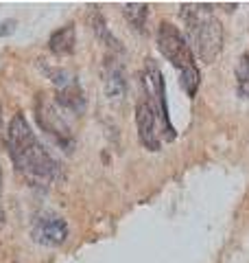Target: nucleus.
<instances>
[{
	"instance_id": "8",
	"label": "nucleus",
	"mask_w": 249,
	"mask_h": 263,
	"mask_svg": "<svg viewBox=\"0 0 249 263\" xmlns=\"http://www.w3.org/2000/svg\"><path fill=\"white\" fill-rule=\"evenodd\" d=\"M103 77H105V95L112 99H122L125 90H127V79H125V70L122 64L118 62L116 55H107L105 57V68H103Z\"/></svg>"
},
{
	"instance_id": "9",
	"label": "nucleus",
	"mask_w": 249,
	"mask_h": 263,
	"mask_svg": "<svg viewBox=\"0 0 249 263\" xmlns=\"http://www.w3.org/2000/svg\"><path fill=\"white\" fill-rule=\"evenodd\" d=\"M74 44H77V33H74L72 24H66V27L57 29L51 40H48V48L51 53L57 57H68L74 53Z\"/></svg>"
},
{
	"instance_id": "4",
	"label": "nucleus",
	"mask_w": 249,
	"mask_h": 263,
	"mask_svg": "<svg viewBox=\"0 0 249 263\" xmlns=\"http://www.w3.org/2000/svg\"><path fill=\"white\" fill-rule=\"evenodd\" d=\"M64 110L55 103L53 97L48 95H39L37 97V103H35V117L39 127L46 132L53 141L61 147L64 152H72L74 147V134H72V127L68 119L64 117Z\"/></svg>"
},
{
	"instance_id": "10",
	"label": "nucleus",
	"mask_w": 249,
	"mask_h": 263,
	"mask_svg": "<svg viewBox=\"0 0 249 263\" xmlns=\"http://www.w3.org/2000/svg\"><path fill=\"white\" fill-rule=\"evenodd\" d=\"M122 13H125V18H127V22H129L138 33H144L147 20H149V5H144V3L125 5V7H122Z\"/></svg>"
},
{
	"instance_id": "14",
	"label": "nucleus",
	"mask_w": 249,
	"mask_h": 263,
	"mask_svg": "<svg viewBox=\"0 0 249 263\" xmlns=\"http://www.w3.org/2000/svg\"><path fill=\"white\" fill-rule=\"evenodd\" d=\"M0 226H5V211H3V206H0Z\"/></svg>"
},
{
	"instance_id": "3",
	"label": "nucleus",
	"mask_w": 249,
	"mask_h": 263,
	"mask_svg": "<svg viewBox=\"0 0 249 263\" xmlns=\"http://www.w3.org/2000/svg\"><path fill=\"white\" fill-rule=\"evenodd\" d=\"M157 48L160 53L171 62V66L179 72L181 88L186 90L190 99L197 97L199 84H201V72L195 62V55L190 51L186 37L181 35V31L171 22H162L157 27Z\"/></svg>"
},
{
	"instance_id": "12",
	"label": "nucleus",
	"mask_w": 249,
	"mask_h": 263,
	"mask_svg": "<svg viewBox=\"0 0 249 263\" xmlns=\"http://www.w3.org/2000/svg\"><path fill=\"white\" fill-rule=\"evenodd\" d=\"M15 27V20H9V22H3L0 24V35H7V33H11Z\"/></svg>"
},
{
	"instance_id": "6",
	"label": "nucleus",
	"mask_w": 249,
	"mask_h": 263,
	"mask_svg": "<svg viewBox=\"0 0 249 263\" xmlns=\"http://www.w3.org/2000/svg\"><path fill=\"white\" fill-rule=\"evenodd\" d=\"M31 237L42 246H61L68 239V224L61 215L55 213H42L33 219Z\"/></svg>"
},
{
	"instance_id": "13",
	"label": "nucleus",
	"mask_w": 249,
	"mask_h": 263,
	"mask_svg": "<svg viewBox=\"0 0 249 263\" xmlns=\"http://www.w3.org/2000/svg\"><path fill=\"white\" fill-rule=\"evenodd\" d=\"M0 141H5V123H3V108H0Z\"/></svg>"
},
{
	"instance_id": "2",
	"label": "nucleus",
	"mask_w": 249,
	"mask_h": 263,
	"mask_svg": "<svg viewBox=\"0 0 249 263\" xmlns=\"http://www.w3.org/2000/svg\"><path fill=\"white\" fill-rule=\"evenodd\" d=\"M179 15L193 55L203 64H212L223 48V24L214 15V7L208 3H186L179 7Z\"/></svg>"
},
{
	"instance_id": "5",
	"label": "nucleus",
	"mask_w": 249,
	"mask_h": 263,
	"mask_svg": "<svg viewBox=\"0 0 249 263\" xmlns=\"http://www.w3.org/2000/svg\"><path fill=\"white\" fill-rule=\"evenodd\" d=\"M142 84L147 88V95L149 99L147 101L151 103V108L157 114V121L162 125V138L166 141H175L177 132L173 127L171 117H169V105H166V88H164V77H162V70L157 68V64L153 60H147L144 62V70H142Z\"/></svg>"
},
{
	"instance_id": "15",
	"label": "nucleus",
	"mask_w": 249,
	"mask_h": 263,
	"mask_svg": "<svg viewBox=\"0 0 249 263\" xmlns=\"http://www.w3.org/2000/svg\"><path fill=\"white\" fill-rule=\"evenodd\" d=\"M0 189H3V171H0Z\"/></svg>"
},
{
	"instance_id": "11",
	"label": "nucleus",
	"mask_w": 249,
	"mask_h": 263,
	"mask_svg": "<svg viewBox=\"0 0 249 263\" xmlns=\"http://www.w3.org/2000/svg\"><path fill=\"white\" fill-rule=\"evenodd\" d=\"M236 90L240 97L249 99V55H240L236 64Z\"/></svg>"
},
{
	"instance_id": "7",
	"label": "nucleus",
	"mask_w": 249,
	"mask_h": 263,
	"mask_svg": "<svg viewBox=\"0 0 249 263\" xmlns=\"http://www.w3.org/2000/svg\"><path fill=\"white\" fill-rule=\"evenodd\" d=\"M157 114L151 108L149 101H138L136 105V127H138V138L142 147H147L149 152H160L162 138L157 134Z\"/></svg>"
},
{
	"instance_id": "1",
	"label": "nucleus",
	"mask_w": 249,
	"mask_h": 263,
	"mask_svg": "<svg viewBox=\"0 0 249 263\" xmlns=\"http://www.w3.org/2000/svg\"><path fill=\"white\" fill-rule=\"evenodd\" d=\"M5 145L15 174L27 184L44 189L59 178V162L39 143V138L31 129L22 112L15 114L9 127L5 129Z\"/></svg>"
}]
</instances>
